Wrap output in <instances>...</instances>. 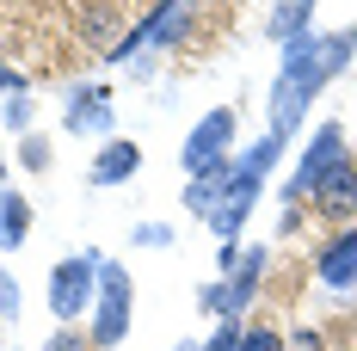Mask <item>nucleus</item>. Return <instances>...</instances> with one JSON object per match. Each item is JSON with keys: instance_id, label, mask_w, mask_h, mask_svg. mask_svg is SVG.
<instances>
[{"instance_id": "obj_1", "label": "nucleus", "mask_w": 357, "mask_h": 351, "mask_svg": "<svg viewBox=\"0 0 357 351\" xmlns=\"http://www.w3.org/2000/svg\"><path fill=\"white\" fill-rule=\"evenodd\" d=\"M351 50H357V31H333V37L302 31V37H289L284 43V74H278V93H271V136H289L302 124L308 99L351 62Z\"/></svg>"}, {"instance_id": "obj_2", "label": "nucleus", "mask_w": 357, "mask_h": 351, "mask_svg": "<svg viewBox=\"0 0 357 351\" xmlns=\"http://www.w3.org/2000/svg\"><path fill=\"white\" fill-rule=\"evenodd\" d=\"M278 154H284V136H265L247 160L228 173V185H222V204H215V216H210V228L222 234V241H234V234H241V222H247L252 197H259V179L271 173V160H278Z\"/></svg>"}, {"instance_id": "obj_3", "label": "nucleus", "mask_w": 357, "mask_h": 351, "mask_svg": "<svg viewBox=\"0 0 357 351\" xmlns=\"http://www.w3.org/2000/svg\"><path fill=\"white\" fill-rule=\"evenodd\" d=\"M228 136H234V111H210L191 130V142H185V173L191 179H228L234 173L228 167Z\"/></svg>"}, {"instance_id": "obj_4", "label": "nucleus", "mask_w": 357, "mask_h": 351, "mask_svg": "<svg viewBox=\"0 0 357 351\" xmlns=\"http://www.w3.org/2000/svg\"><path fill=\"white\" fill-rule=\"evenodd\" d=\"M130 333V271L105 265L99 271V320H93V345H117Z\"/></svg>"}, {"instance_id": "obj_5", "label": "nucleus", "mask_w": 357, "mask_h": 351, "mask_svg": "<svg viewBox=\"0 0 357 351\" xmlns=\"http://www.w3.org/2000/svg\"><path fill=\"white\" fill-rule=\"evenodd\" d=\"M93 290H99V265H93V259L56 265V271H50V308H56V320H74L93 302Z\"/></svg>"}, {"instance_id": "obj_6", "label": "nucleus", "mask_w": 357, "mask_h": 351, "mask_svg": "<svg viewBox=\"0 0 357 351\" xmlns=\"http://www.w3.org/2000/svg\"><path fill=\"white\" fill-rule=\"evenodd\" d=\"M345 167V130L339 124H321V136L308 142V154H302V167L289 179V197H302V191H314L326 173H339Z\"/></svg>"}, {"instance_id": "obj_7", "label": "nucleus", "mask_w": 357, "mask_h": 351, "mask_svg": "<svg viewBox=\"0 0 357 351\" xmlns=\"http://www.w3.org/2000/svg\"><path fill=\"white\" fill-rule=\"evenodd\" d=\"M259 278H265V246H252V253H241L234 278L222 283V308H215V315H241V308L252 302V290H259Z\"/></svg>"}, {"instance_id": "obj_8", "label": "nucleus", "mask_w": 357, "mask_h": 351, "mask_svg": "<svg viewBox=\"0 0 357 351\" xmlns=\"http://www.w3.org/2000/svg\"><path fill=\"white\" fill-rule=\"evenodd\" d=\"M62 130H68V136L111 130V93H99V87H80V93H74V105H68V117H62Z\"/></svg>"}, {"instance_id": "obj_9", "label": "nucleus", "mask_w": 357, "mask_h": 351, "mask_svg": "<svg viewBox=\"0 0 357 351\" xmlns=\"http://www.w3.org/2000/svg\"><path fill=\"white\" fill-rule=\"evenodd\" d=\"M314 204H321L326 216H351V210H357V167H351V160L314 185Z\"/></svg>"}, {"instance_id": "obj_10", "label": "nucleus", "mask_w": 357, "mask_h": 351, "mask_svg": "<svg viewBox=\"0 0 357 351\" xmlns=\"http://www.w3.org/2000/svg\"><path fill=\"white\" fill-rule=\"evenodd\" d=\"M321 283L326 290H351L357 283V234H339V241L321 253Z\"/></svg>"}, {"instance_id": "obj_11", "label": "nucleus", "mask_w": 357, "mask_h": 351, "mask_svg": "<svg viewBox=\"0 0 357 351\" xmlns=\"http://www.w3.org/2000/svg\"><path fill=\"white\" fill-rule=\"evenodd\" d=\"M136 167H142V148L117 136V142H105V154L93 160V185H123V179L136 173Z\"/></svg>"}, {"instance_id": "obj_12", "label": "nucleus", "mask_w": 357, "mask_h": 351, "mask_svg": "<svg viewBox=\"0 0 357 351\" xmlns=\"http://www.w3.org/2000/svg\"><path fill=\"white\" fill-rule=\"evenodd\" d=\"M185 25H191V0H160V6H154V13H148V43H160V50H167V43H178V37H185Z\"/></svg>"}, {"instance_id": "obj_13", "label": "nucleus", "mask_w": 357, "mask_h": 351, "mask_svg": "<svg viewBox=\"0 0 357 351\" xmlns=\"http://www.w3.org/2000/svg\"><path fill=\"white\" fill-rule=\"evenodd\" d=\"M25 234H31V204H25L19 191H6V197H0V246L13 253Z\"/></svg>"}, {"instance_id": "obj_14", "label": "nucleus", "mask_w": 357, "mask_h": 351, "mask_svg": "<svg viewBox=\"0 0 357 351\" xmlns=\"http://www.w3.org/2000/svg\"><path fill=\"white\" fill-rule=\"evenodd\" d=\"M308 6H314V0H289V6H278L265 31L278 37V43H289V37H302V31H308Z\"/></svg>"}, {"instance_id": "obj_15", "label": "nucleus", "mask_w": 357, "mask_h": 351, "mask_svg": "<svg viewBox=\"0 0 357 351\" xmlns=\"http://www.w3.org/2000/svg\"><path fill=\"white\" fill-rule=\"evenodd\" d=\"M222 185H228V179H191V191H185L191 216H204V222H210V216H215V204H222Z\"/></svg>"}, {"instance_id": "obj_16", "label": "nucleus", "mask_w": 357, "mask_h": 351, "mask_svg": "<svg viewBox=\"0 0 357 351\" xmlns=\"http://www.w3.org/2000/svg\"><path fill=\"white\" fill-rule=\"evenodd\" d=\"M241 351H284V339L271 327H252V333H241Z\"/></svg>"}, {"instance_id": "obj_17", "label": "nucleus", "mask_w": 357, "mask_h": 351, "mask_svg": "<svg viewBox=\"0 0 357 351\" xmlns=\"http://www.w3.org/2000/svg\"><path fill=\"white\" fill-rule=\"evenodd\" d=\"M136 241H142V246H167V241H173V228H167V222H142Z\"/></svg>"}, {"instance_id": "obj_18", "label": "nucleus", "mask_w": 357, "mask_h": 351, "mask_svg": "<svg viewBox=\"0 0 357 351\" xmlns=\"http://www.w3.org/2000/svg\"><path fill=\"white\" fill-rule=\"evenodd\" d=\"M19 160H25V167H31V173H43V167H50V148H43V142H25V154H19Z\"/></svg>"}, {"instance_id": "obj_19", "label": "nucleus", "mask_w": 357, "mask_h": 351, "mask_svg": "<svg viewBox=\"0 0 357 351\" xmlns=\"http://www.w3.org/2000/svg\"><path fill=\"white\" fill-rule=\"evenodd\" d=\"M0 315H19V283L0 278Z\"/></svg>"}, {"instance_id": "obj_20", "label": "nucleus", "mask_w": 357, "mask_h": 351, "mask_svg": "<svg viewBox=\"0 0 357 351\" xmlns=\"http://www.w3.org/2000/svg\"><path fill=\"white\" fill-rule=\"evenodd\" d=\"M204 351H241V333H234V327H222V333H215Z\"/></svg>"}, {"instance_id": "obj_21", "label": "nucleus", "mask_w": 357, "mask_h": 351, "mask_svg": "<svg viewBox=\"0 0 357 351\" xmlns=\"http://www.w3.org/2000/svg\"><path fill=\"white\" fill-rule=\"evenodd\" d=\"M289 351H321V333H296V339H289Z\"/></svg>"}, {"instance_id": "obj_22", "label": "nucleus", "mask_w": 357, "mask_h": 351, "mask_svg": "<svg viewBox=\"0 0 357 351\" xmlns=\"http://www.w3.org/2000/svg\"><path fill=\"white\" fill-rule=\"evenodd\" d=\"M43 351H80V339H74V333H56V339H50Z\"/></svg>"}, {"instance_id": "obj_23", "label": "nucleus", "mask_w": 357, "mask_h": 351, "mask_svg": "<svg viewBox=\"0 0 357 351\" xmlns=\"http://www.w3.org/2000/svg\"><path fill=\"white\" fill-rule=\"evenodd\" d=\"M0 93H25V80H13V74L0 68Z\"/></svg>"}, {"instance_id": "obj_24", "label": "nucleus", "mask_w": 357, "mask_h": 351, "mask_svg": "<svg viewBox=\"0 0 357 351\" xmlns=\"http://www.w3.org/2000/svg\"><path fill=\"white\" fill-rule=\"evenodd\" d=\"M0 179H6V160H0Z\"/></svg>"}]
</instances>
